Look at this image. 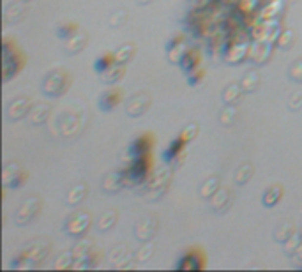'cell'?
Listing matches in <instances>:
<instances>
[{
	"instance_id": "obj_21",
	"label": "cell",
	"mask_w": 302,
	"mask_h": 272,
	"mask_svg": "<svg viewBox=\"0 0 302 272\" xmlns=\"http://www.w3.org/2000/svg\"><path fill=\"white\" fill-rule=\"evenodd\" d=\"M27 13V4L25 2H13L5 7L4 11V21L5 23H16L23 18Z\"/></svg>"
},
{
	"instance_id": "obj_3",
	"label": "cell",
	"mask_w": 302,
	"mask_h": 272,
	"mask_svg": "<svg viewBox=\"0 0 302 272\" xmlns=\"http://www.w3.org/2000/svg\"><path fill=\"white\" fill-rule=\"evenodd\" d=\"M150 170H152V157H150V154H145V156L131 159V165H129V168H127L129 182L135 186L149 182Z\"/></svg>"
},
{
	"instance_id": "obj_23",
	"label": "cell",
	"mask_w": 302,
	"mask_h": 272,
	"mask_svg": "<svg viewBox=\"0 0 302 272\" xmlns=\"http://www.w3.org/2000/svg\"><path fill=\"white\" fill-rule=\"evenodd\" d=\"M124 74H126V65L113 64L112 67H108L104 73L99 74V78H101L102 83H106V85H113V83H117L119 80L124 78Z\"/></svg>"
},
{
	"instance_id": "obj_29",
	"label": "cell",
	"mask_w": 302,
	"mask_h": 272,
	"mask_svg": "<svg viewBox=\"0 0 302 272\" xmlns=\"http://www.w3.org/2000/svg\"><path fill=\"white\" fill-rule=\"evenodd\" d=\"M87 194H88L87 184L76 186V188H73V189L67 193V203H69V205H78V203H81L85 198H87Z\"/></svg>"
},
{
	"instance_id": "obj_33",
	"label": "cell",
	"mask_w": 302,
	"mask_h": 272,
	"mask_svg": "<svg viewBox=\"0 0 302 272\" xmlns=\"http://www.w3.org/2000/svg\"><path fill=\"white\" fill-rule=\"evenodd\" d=\"M115 64V53H104L102 57H99L96 62H94V71L96 73H104L108 67H112Z\"/></svg>"
},
{
	"instance_id": "obj_10",
	"label": "cell",
	"mask_w": 302,
	"mask_h": 272,
	"mask_svg": "<svg viewBox=\"0 0 302 272\" xmlns=\"http://www.w3.org/2000/svg\"><path fill=\"white\" fill-rule=\"evenodd\" d=\"M48 251H50V244H48V242H38V244L30 246V248L18 258V262L20 260H25V262H27L21 269H25V267L34 269L41 260L46 258Z\"/></svg>"
},
{
	"instance_id": "obj_34",
	"label": "cell",
	"mask_w": 302,
	"mask_h": 272,
	"mask_svg": "<svg viewBox=\"0 0 302 272\" xmlns=\"http://www.w3.org/2000/svg\"><path fill=\"white\" fill-rule=\"evenodd\" d=\"M115 223H117V210H106L101 216V219L98 221V228L99 231H106L110 228H113Z\"/></svg>"
},
{
	"instance_id": "obj_17",
	"label": "cell",
	"mask_w": 302,
	"mask_h": 272,
	"mask_svg": "<svg viewBox=\"0 0 302 272\" xmlns=\"http://www.w3.org/2000/svg\"><path fill=\"white\" fill-rule=\"evenodd\" d=\"M212 209H214V212L218 214H224L230 209L233 202V193L230 189H224V188H219L216 191V194L212 196Z\"/></svg>"
},
{
	"instance_id": "obj_27",
	"label": "cell",
	"mask_w": 302,
	"mask_h": 272,
	"mask_svg": "<svg viewBox=\"0 0 302 272\" xmlns=\"http://www.w3.org/2000/svg\"><path fill=\"white\" fill-rule=\"evenodd\" d=\"M258 85H260V76H258L256 71H249V73H246V76L241 80V87H242V90H244V94L255 92L256 88H258Z\"/></svg>"
},
{
	"instance_id": "obj_20",
	"label": "cell",
	"mask_w": 302,
	"mask_h": 272,
	"mask_svg": "<svg viewBox=\"0 0 302 272\" xmlns=\"http://www.w3.org/2000/svg\"><path fill=\"white\" fill-rule=\"evenodd\" d=\"M284 7H286V0H270V2L263 4V9L260 13V20L279 18L284 13Z\"/></svg>"
},
{
	"instance_id": "obj_45",
	"label": "cell",
	"mask_w": 302,
	"mask_h": 272,
	"mask_svg": "<svg viewBox=\"0 0 302 272\" xmlns=\"http://www.w3.org/2000/svg\"><path fill=\"white\" fill-rule=\"evenodd\" d=\"M127 18H129V14H127V11H124V9L117 11V13H113V14H112V20H110V25H112V27H121V25L126 23Z\"/></svg>"
},
{
	"instance_id": "obj_14",
	"label": "cell",
	"mask_w": 302,
	"mask_h": 272,
	"mask_svg": "<svg viewBox=\"0 0 302 272\" xmlns=\"http://www.w3.org/2000/svg\"><path fill=\"white\" fill-rule=\"evenodd\" d=\"M30 106H32V103H30L28 97H18V99H13L9 103V106L5 110V115L9 120H21L28 115Z\"/></svg>"
},
{
	"instance_id": "obj_26",
	"label": "cell",
	"mask_w": 302,
	"mask_h": 272,
	"mask_svg": "<svg viewBox=\"0 0 302 272\" xmlns=\"http://www.w3.org/2000/svg\"><path fill=\"white\" fill-rule=\"evenodd\" d=\"M244 92L241 87V83H232L223 90V101L224 105H237V101L241 99V94Z\"/></svg>"
},
{
	"instance_id": "obj_5",
	"label": "cell",
	"mask_w": 302,
	"mask_h": 272,
	"mask_svg": "<svg viewBox=\"0 0 302 272\" xmlns=\"http://www.w3.org/2000/svg\"><path fill=\"white\" fill-rule=\"evenodd\" d=\"M41 209H42V202L38 198V196L27 198L23 203H21V205H20L18 210H16L14 221H16V225H20V226L28 225V223L32 221L34 217L41 212Z\"/></svg>"
},
{
	"instance_id": "obj_6",
	"label": "cell",
	"mask_w": 302,
	"mask_h": 272,
	"mask_svg": "<svg viewBox=\"0 0 302 272\" xmlns=\"http://www.w3.org/2000/svg\"><path fill=\"white\" fill-rule=\"evenodd\" d=\"M92 217L88 212H76L65 221V233L71 237H81L87 233V230L90 228Z\"/></svg>"
},
{
	"instance_id": "obj_28",
	"label": "cell",
	"mask_w": 302,
	"mask_h": 272,
	"mask_svg": "<svg viewBox=\"0 0 302 272\" xmlns=\"http://www.w3.org/2000/svg\"><path fill=\"white\" fill-rule=\"evenodd\" d=\"M50 111H51V108L48 106V105H36V106L32 108V111H30V122H32L34 126H39V124H42V122H46V119L50 117Z\"/></svg>"
},
{
	"instance_id": "obj_4",
	"label": "cell",
	"mask_w": 302,
	"mask_h": 272,
	"mask_svg": "<svg viewBox=\"0 0 302 272\" xmlns=\"http://www.w3.org/2000/svg\"><path fill=\"white\" fill-rule=\"evenodd\" d=\"M170 180H172V168L161 166L152 175V179L147 182V196L150 200H159L168 191Z\"/></svg>"
},
{
	"instance_id": "obj_43",
	"label": "cell",
	"mask_w": 302,
	"mask_h": 272,
	"mask_svg": "<svg viewBox=\"0 0 302 272\" xmlns=\"http://www.w3.org/2000/svg\"><path fill=\"white\" fill-rule=\"evenodd\" d=\"M152 253H154V244L147 242V244H143L138 249V253L135 254V260L136 262H145V260H149L152 256Z\"/></svg>"
},
{
	"instance_id": "obj_51",
	"label": "cell",
	"mask_w": 302,
	"mask_h": 272,
	"mask_svg": "<svg viewBox=\"0 0 302 272\" xmlns=\"http://www.w3.org/2000/svg\"><path fill=\"white\" fill-rule=\"evenodd\" d=\"M136 2H138L140 5H149L150 2H152V0H136Z\"/></svg>"
},
{
	"instance_id": "obj_39",
	"label": "cell",
	"mask_w": 302,
	"mask_h": 272,
	"mask_svg": "<svg viewBox=\"0 0 302 272\" xmlns=\"http://www.w3.org/2000/svg\"><path fill=\"white\" fill-rule=\"evenodd\" d=\"M293 233H295V231H293L292 223H284V225L279 226L278 231H276V240H278V242H286Z\"/></svg>"
},
{
	"instance_id": "obj_44",
	"label": "cell",
	"mask_w": 302,
	"mask_h": 272,
	"mask_svg": "<svg viewBox=\"0 0 302 272\" xmlns=\"http://www.w3.org/2000/svg\"><path fill=\"white\" fill-rule=\"evenodd\" d=\"M92 242H80L78 246H76L75 249H73V253H75V256H76V260H80V258H83V256H87V254H90L92 251Z\"/></svg>"
},
{
	"instance_id": "obj_35",
	"label": "cell",
	"mask_w": 302,
	"mask_h": 272,
	"mask_svg": "<svg viewBox=\"0 0 302 272\" xmlns=\"http://www.w3.org/2000/svg\"><path fill=\"white\" fill-rule=\"evenodd\" d=\"M293 41H295V34H293V30L286 28V30H281L278 41H276V46L281 48V50H290Z\"/></svg>"
},
{
	"instance_id": "obj_15",
	"label": "cell",
	"mask_w": 302,
	"mask_h": 272,
	"mask_svg": "<svg viewBox=\"0 0 302 272\" xmlns=\"http://www.w3.org/2000/svg\"><path fill=\"white\" fill-rule=\"evenodd\" d=\"M152 145H154L152 134H141V136H138V138L129 145L127 154H129L131 159H135V157H140V156H145V154L150 152Z\"/></svg>"
},
{
	"instance_id": "obj_40",
	"label": "cell",
	"mask_w": 302,
	"mask_h": 272,
	"mask_svg": "<svg viewBox=\"0 0 302 272\" xmlns=\"http://www.w3.org/2000/svg\"><path fill=\"white\" fill-rule=\"evenodd\" d=\"M76 32H78V25L76 23H62L57 28V36L60 39H71Z\"/></svg>"
},
{
	"instance_id": "obj_18",
	"label": "cell",
	"mask_w": 302,
	"mask_h": 272,
	"mask_svg": "<svg viewBox=\"0 0 302 272\" xmlns=\"http://www.w3.org/2000/svg\"><path fill=\"white\" fill-rule=\"evenodd\" d=\"M122 101V90L121 88H110V90H104L99 97V108L102 111H113L119 103Z\"/></svg>"
},
{
	"instance_id": "obj_36",
	"label": "cell",
	"mask_w": 302,
	"mask_h": 272,
	"mask_svg": "<svg viewBox=\"0 0 302 272\" xmlns=\"http://www.w3.org/2000/svg\"><path fill=\"white\" fill-rule=\"evenodd\" d=\"M235 120H237V108L233 106V105H228V106L221 111L219 122H221L223 126H232Z\"/></svg>"
},
{
	"instance_id": "obj_25",
	"label": "cell",
	"mask_w": 302,
	"mask_h": 272,
	"mask_svg": "<svg viewBox=\"0 0 302 272\" xmlns=\"http://www.w3.org/2000/svg\"><path fill=\"white\" fill-rule=\"evenodd\" d=\"M88 37L85 32H76L75 36L71 37V39H67V42H65V53H71V55H76V53H80V51L83 50L85 44H87Z\"/></svg>"
},
{
	"instance_id": "obj_42",
	"label": "cell",
	"mask_w": 302,
	"mask_h": 272,
	"mask_svg": "<svg viewBox=\"0 0 302 272\" xmlns=\"http://www.w3.org/2000/svg\"><path fill=\"white\" fill-rule=\"evenodd\" d=\"M288 74H290V80H292V82L302 83V59L295 60V62L290 65Z\"/></svg>"
},
{
	"instance_id": "obj_32",
	"label": "cell",
	"mask_w": 302,
	"mask_h": 272,
	"mask_svg": "<svg viewBox=\"0 0 302 272\" xmlns=\"http://www.w3.org/2000/svg\"><path fill=\"white\" fill-rule=\"evenodd\" d=\"M253 173H255V168H253L251 163H244V165H241V168H239L237 173H235V184H239V186L247 184V182L251 180Z\"/></svg>"
},
{
	"instance_id": "obj_37",
	"label": "cell",
	"mask_w": 302,
	"mask_h": 272,
	"mask_svg": "<svg viewBox=\"0 0 302 272\" xmlns=\"http://www.w3.org/2000/svg\"><path fill=\"white\" fill-rule=\"evenodd\" d=\"M283 246H284V251H286L288 254H297L299 249H301V246H302V235L293 233L286 242H283Z\"/></svg>"
},
{
	"instance_id": "obj_50",
	"label": "cell",
	"mask_w": 302,
	"mask_h": 272,
	"mask_svg": "<svg viewBox=\"0 0 302 272\" xmlns=\"http://www.w3.org/2000/svg\"><path fill=\"white\" fill-rule=\"evenodd\" d=\"M182 42H184V36H182V34H179V36L172 37V39L168 41V44H166V51L173 50V48L179 46V44H182Z\"/></svg>"
},
{
	"instance_id": "obj_24",
	"label": "cell",
	"mask_w": 302,
	"mask_h": 272,
	"mask_svg": "<svg viewBox=\"0 0 302 272\" xmlns=\"http://www.w3.org/2000/svg\"><path fill=\"white\" fill-rule=\"evenodd\" d=\"M283 194H284L283 186H279V184L270 186L269 189H267V191L263 193V198H262V203H263V207H267V209L276 207V205L279 203V200L283 198Z\"/></svg>"
},
{
	"instance_id": "obj_11",
	"label": "cell",
	"mask_w": 302,
	"mask_h": 272,
	"mask_svg": "<svg viewBox=\"0 0 302 272\" xmlns=\"http://www.w3.org/2000/svg\"><path fill=\"white\" fill-rule=\"evenodd\" d=\"M2 180H4L5 188L18 189L20 186L27 180V173L20 168L18 163H9V165L4 166V175H2Z\"/></svg>"
},
{
	"instance_id": "obj_49",
	"label": "cell",
	"mask_w": 302,
	"mask_h": 272,
	"mask_svg": "<svg viewBox=\"0 0 302 272\" xmlns=\"http://www.w3.org/2000/svg\"><path fill=\"white\" fill-rule=\"evenodd\" d=\"M205 78V71L203 69H196L193 71L191 74H187V83H189L191 87H195L198 83H201V80Z\"/></svg>"
},
{
	"instance_id": "obj_41",
	"label": "cell",
	"mask_w": 302,
	"mask_h": 272,
	"mask_svg": "<svg viewBox=\"0 0 302 272\" xmlns=\"http://www.w3.org/2000/svg\"><path fill=\"white\" fill-rule=\"evenodd\" d=\"M260 5H263L262 0H239V9H241L242 13H246V14L255 13Z\"/></svg>"
},
{
	"instance_id": "obj_8",
	"label": "cell",
	"mask_w": 302,
	"mask_h": 272,
	"mask_svg": "<svg viewBox=\"0 0 302 272\" xmlns=\"http://www.w3.org/2000/svg\"><path fill=\"white\" fill-rule=\"evenodd\" d=\"M126 184H131V182H129V177H127V168H124V170L112 171V173H108L102 179V191L106 194L119 193Z\"/></svg>"
},
{
	"instance_id": "obj_9",
	"label": "cell",
	"mask_w": 302,
	"mask_h": 272,
	"mask_svg": "<svg viewBox=\"0 0 302 272\" xmlns=\"http://www.w3.org/2000/svg\"><path fill=\"white\" fill-rule=\"evenodd\" d=\"M150 103H152V97H150V94L136 92L135 96L129 97V101H127V105H126L127 115L133 117V119H136V117H141L145 111L149 110Z\"/></svg>"
},
{
	"instance_id": "obj_31",
	"label": "cell",
	"mask_w": 302,
	"mask_h": 272,
	"mask_svg": "<svg viewBox=\"0 0 302 272\" xmlns=\"http://www.w3.org/2000/svg\"><path fill=\"white\" fill-rule=\"evenodd\" d=\"M218 189H219V177L218 175L209 177V179L203 182V186H201V189H200L201 198L210 200L216 194V191H218Z\"/></svg>"
},
{
	"instance_id": "obj_46",
	"label": "cell",
	"mask_w": 302,
	"mask_h": 272,
	"mask_svg": "<svg viewBox=\"0 0 302 272\" xmlns=\"http://www.w3.org/2000/svg\"><path fill=\"white\" fill-rule=\"evenodd\" d=\"M198 131H200L198 124H189V126H186V127L182 129L181 136H182V138H184V140H186L187 143H189V142H193V140L196 138V134H198Z\"/></svg>"
},
{
	"instance_id": "obj_30",
	"label": "cell",
	"mask_w": 302,
	"mask_h": 272,
	"mask_svg": "<svg viewBox=\"0 0 302 272\" xmlns=\"http://www.w3.org/2000/svg\"><path fill=\"white\" fill-rule=\"evenodd\" d=\"M135 44L133 42H127V44H122L119 50L115 51V64H124L126 65L133 55H135Z\"/></svg>"
},
{
	"instance_id": "obj_19",
	"label": "cell",
	"mask_w": 302,
	"mask_h": 272,
	"mask_svg": "<svg viewBox=\"0 0 302 272\" xmlns=\"http://www.w3.org/2000/svg\"><path fill=\"white\" fill-rule=\"evenodd\" d=\"M179 65H181V69L186 74H191L193 71L198 69V65H200V53H198V50L196 48H187L184 57L179 62Z\"/></svg>"
},
{
	"instance_id": "obj_47",
	"label": "cell",
	"mask_w": 302,
	"mask_h": 272,
	"mask_svg": "<svg viewBox=\"0 0 302 272\" xmlns=\"http://www.w3.org/2000/svg\"><path fill=\"white\" fill-rule=\"evenodd\" d=\"M187 48L184 46V42L182 44H179V46H175L173 50H170L168 53H170V62H173V64H179L181 62V59L184 57V53H186Z\"/></svg>"
},
{
	"instance_id": "obj_13",
	"label": "cell",
	"mask_w": 302,
	"mask_h": 272,
	"mask_svg": "<svg viewBox=\"0 0 302 272\" xmlns=\"http://www.w3.org/2000/svg\"><path fill=\"white\" fill-rule=\"evenodd\" d=\"M203 267H205L203 253L198 251V249L187 251V253L181 258V262L177 263V269H179V271H198V269H203Z\"/></svg>"
},
{
	"instance_id": "obj_48",
	"label": "cell",
	"mask_w": 302,
	"mask_h": 272,
	"mask_svg": "<svg viewBox=\"0 0 302 272\" xmlns=\"http://www.w3.org/2000/svg\"><path fill=\"white\" fill-rule=\"evenodd\" d=\"M288 108L292 111L295 110H301L302 108V90H297V92H293L288 99Z\"/></svg>"
},
{
	"instance_id": "obj_7",
	"label": "cell",
	"mask_w": 302,
	"mask_h": 272,
	"mask_svg": "<svg viewBox=\"0 0 302 272\" xmlns=\"http://www.w3.org/2000/svg\"><path fill=\"white\" fill-rule=\"evenodd\" d=\"M274 42L272 41H267V39H255L251 46H249V55L247 59L251 60L253 64H265L267 60L270 59L272 55V50H274Z\"/></svg>"
},
{
	"instance_id": "obj_22",
	"label": "cell",
	"mask_w": 302,
	"mask_h": 272,
	"mask_svg": "<svg viewBox=\"0 0 302 272\" xmlns=\"http://www.w3.org/2000/svg\"><path fill=\"white\" fill-rule=\"evenodd\" d=\"M186 145H187V142L182 138L181 134H179V136H177V138L170 143V147H168L166 150L163 152V159L166 163H173L175 159H181V154L184 152Z\"/></svg>"
},
{
	"instance_id": "obj_52",
	"label": "cell",
	"mask_w": 302,
	"mask_h": 272,
	"mask_svg": "<svg viewBox=\"0 0 302 272\" xmlns=\"http://www.w3.org/2000/svg\"><path fill=\"white\" fill-rule=\"evenodd\" d=\"M28 2H30V0H28Z\"/></svg>"
},
{
	"instance_id": "obj_12",
	"label": "cell",
	"mask_w": 302,
	"mask_h": 272,
	"mask_svg": "<svg viewBox=\"0 0 302 272\" xmlns=\"http://www.w3.org/2000/svg\"><path fill=\"white\" fill-rule=\"evenodd\" d=\"M158 231V217L156 216H145L141 217L135 226V235L140 242L150 240Z\"/></svg>"
},
{
	"instance_id": "obj_1",
	"label": "cell",
	"mask_w": 302,
	"mask_h": 272,
	"mask_svg": "<svg viewBox=\"0 0 302 272\" xmlns=\"http://www.w3.org/2000/svg\"><path fill=\"white\" fill-rule=\"evenodd\" d=\"M71 83H73V78H71V74L67 71H51V73L46 74V78L42 80V92L50 97H59L67 92Z\"/></svg>"
},
{
	"instance_id": "obj_16",
	"label": "cell",
	"mask_w": 302,
	"mask_h": 272,
	"mask_svg": "<svg viewBox=\"0 0 302 272\" xmlns=\"http://www.w3.org/2000/svg\"><path fill=\"white\" fill-rule=\"evenodd\" d=\"M249 41H244L242 42H239V41H233V44H232V48H230V51L226 53V62L228 64H232V65H235V64H239V62H242V60H246L247 59V55H249Z\"/></svg>"
},
{
	"instance_id": "obj_2",
	"label": "cell",
	"mask_w": 302,
	"mask_h": 272,
	"mask_svg": "<svg viewBox=\"0 0 302 272\" xmlns=\"http://www.w3.org/2000/svg\"><path fill=\"white\" fill-rule=\"evenodd\" d=\"M2 55H4V62H2L4 64V82H9L23 67V55L20 53L16 44L11 42L9 39H4Z\"/></svg>"
},
{
	"instance_id": "obj_38",
	"label": "cell",
	"mask_w": 302,
	"mask_h": 272,
	"mask_svg": "<svg viewBox=\"0 0 302 272\" xmlns=\"http://www.w3.org/2000/svg\"><path fill=\"white\" fill-rule=\"evenodd\" d=\"M75 260H76V256H75V253H73V251H69V253H64L60 258L57 260L55 269H59V271H64V269H73V267H75Z\"/></svg>"
}]
</instances>
